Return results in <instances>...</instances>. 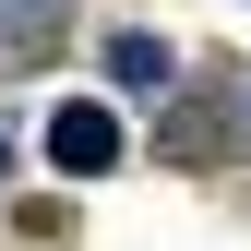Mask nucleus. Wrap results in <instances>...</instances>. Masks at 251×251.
Listing matches in <instances>:
<instances>
[{
  "instance_id": "obj_1",
  "label": "nucleus",
  "mask_w": 251,
  "mask_h": 251,
  "mask_svg": "<svg viewBox=\"0 0 251 251\" xmlns=\"http://www.w3.org/2000/svg\"><path fill=\"white\" fill-rule=\"evenodd\" d=\"M48 168L108 179V168H120V120H108L96 96H60V108H48Z\"/></svg>"
},
{
  "instance_id": "obj_2",
  "label": "nucleus",
  "mask_w": 251,
  "mask_h": 251,
  "mask_svg": "<svg viewBox=\"0 0 251 251\" xmlns=\"http://www.w3.org/2000/svg\"><path fill=\"white\" fill-rule=\"evenodd\" d=\"M168 72H179L168 36H144V24H132V36H108V84H120V96H168Z\"/></svg>"
},
{
  "instance_id": "obj_3",
  "label": "nucleus",
  "mask_w": 251,
  "mask_h": 251,
  "mask_svg": "<svg viewBox=\"0 0 251 251\" xmlns=\"http://www.w3.org/2000/svg\"><path fill=\"white\" fill-rule=\"evenodd\" d=\"M48 24H60V0H0V60L48 48Z\"/></svg>"
},
{
  "instance_id": "obj_4",
  "label": "nucleus",
  "mask_w": 251,
  "mask_h": 251,
  "mask_svg": "<svg viewBox=\"0 0 251 251\" xmlns=\"http://www.w3.org/2000/svg\"><path fill=\"white\" fill-rule=\"evenodd\" d=\"M0 168H12V144H0Z\"/></svg>"
}]
</instances>
